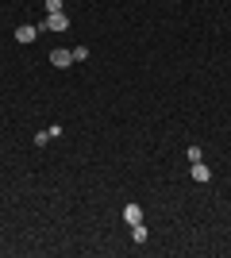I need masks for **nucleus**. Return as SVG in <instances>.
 <instances>
[{
    "mask_svg": "<svg viewBox=\"0 0 231 258\" xmlns=\"http://www.w3.org/2000/svg\"><path fill=\"white\" fill-rule=\"evenodd\" d=\"M69 27V16L66 12H54V16H46L43 23H39V31H66Z\"/></svg>",
    "mask_w": 231,
    "mask_h": 258,
    "instance_id": "nucleus-1",
    "label": "nucleus"
},
{
    "mask_svg": "<svg viewBox=\"0 0 231 258\" xmlns=\"http://www.w3.org/2000/svg\"><path fill=\"white\" fill-rule=\"evenodd\" d=\"M50 62H54L58 70H66V66H73V54L69 50H50Z\"/></svg>",
    "mask_w": 231,
    "mask_h": 258,
    "instance_id": "nucleus-2",
    "label": "nucleus"
},
{
    "mask_svg": "<svg viewBox=\"0 0 231 258\" xmlns=\"http://www.w3.org/2000/svg\"><path fill=\"white\" fill-rule=\"evenodd\" d=\"M123 220H127V224H143V208H139V205H127V208H123Z\"/></svg>",
    "mask_w": 231,
    "mask_h": 258,
    "instance_id": "nucleus-3",
    "label": "nucleus"
},
{
    "mask_svg": "<svg viewBox=\"0 0 231 258\" xmlns=\"http://www.w3.org/2000/svg\"><path fill=\"white\" fill-rule=\"evenodd\" d=\"M39 27H16V43H35Z\"/></svg>",
    "mask_w": 231,
    "mask_h": 258,
    "instance_id": "nucleus-4",
    "label": "nucleus"
},
{
    "mask_svg": "<svg viewBox=\"0 0 231 258\" xmlns=\"http://www.w3.org/2000/svg\"><path fill=\"white\" fill-rule=\"evenodd\" d=\"M212 177V170L204 166V162H193V181H208Z\"/></svg>",
    "mask_w": 231,
    "mask_h": 258,
    "instance_id": "nucleus-5",
    "label": "nucleus"
},
{
    "mask_svg": "<svg viewBox=\"0 0 231 258\" xmlns=\"http://www.w3.org/2000/svg\"><path fill=\"white\" fill-rule=\"evenodd\" d=\"M131 239H135V243H146V224H135L131 227Z\"/></svg>",
    "mask_w": 231,
    "mask_h": 258,
    "instance_id": "nucleus-6",
    "label": "nucleus"
},
{
    "mask_svg": "<svg viewBox=\"0 0 231 258\" xmlns=\"http://www.w3.org/2000/svg\"><path fill=\"white\" fill-rule=\"evenodd\" d=\"M185 158H189V162H204V151H200V147H189Z\"/></svg>",
    "mask_w": 231,
    "mask_h": 258,
    "instance_id": "nucleus-7",
    "label": "nucleus"
},
{
    "mask_svg": "<svg viewBox=\"0 0 231 258\" xmlns=\"http://www.w3.org/2000/svg\"><path fill=\"white\" fill-rule=\"evenodd\" d=\"M69 54H73V62H85V58H89V46H73Z\"/></svg>",
    "mask_w": 231,
    "mask_h": 258,
    "instance_id": "nucleus-8",
    "label": "nucleus"
},
{
    "mask_svg": "<svg viewBox=\"0 0 231 258\" xmlns=\"http://www.w3.org/2000/svg\"><path fill=\"white\" fill-rule=\"evenodd\" d=\"M54 12H62V0H46V16H54Z\"/></svg>",
    "mask_w": 231,
    "mask_h": 258,
    "instance_id": "nucleus-9",
    "label": "nucleus"
}]
</instances>
